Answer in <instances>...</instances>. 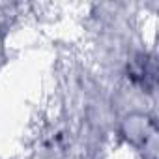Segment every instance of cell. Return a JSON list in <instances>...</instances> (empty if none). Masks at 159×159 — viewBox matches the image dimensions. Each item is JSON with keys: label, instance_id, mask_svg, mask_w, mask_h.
Instances as JSON below:
<instances>
[{"label": "cell", "instance_id": "cell-1", "mask_svg": "<svg viewBox=\"0 0 159 159\" xmlns=\"http://www.w3.org/2000/svg\"><path fill=\"white\" fill-rule=\"evenodd\" d=\"M125 137L135 142V144H144V148L148 146V142L155 137V127L153 124L144 118V116H135V118H127L125 124Z\"/></svg>", "mask_w": 159, "mask_h": 159}, {"label": "cell", "instance_id": "cell-2", "mask_svg": "<svg viewBox=\"0 0 159 159\" xmlns=\"http://www.w3.org/2000/svg\"><path fill=\"white\" fill-rule=\"evenodd\" d=\"M129 77L137 84H142V86H152L153 81H155V69H153V62L148 60L146 56H139L131 62L129 66Z\"/></svg>", "mask_w": 159, "mask_h": 159}]
</instances>
